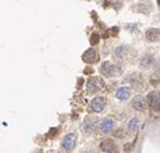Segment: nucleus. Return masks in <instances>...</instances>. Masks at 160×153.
Wrapping results in <instances>:
<instances>
[{"label": "nucleus", "instance_id": "f03ea898", "mask_svg": "<svg viewBox=\"0 0 160 153\" xmlns=\"http://www.w3.org/2000/svg\"><path fill=\"white\" fill-rule=\"evenodd\" d=\"M103 86H104V81L100 77L90 78L88 80V83H87V93L89 95H92V94L96 93L97 91H100Z\"/></svg>", "mask_w": 160, "mask_h": 153}, {"label": "nucleus", "instance_id": "f8f14e48", "mask_svg": "<svg viewBox=\"0 0 160 153\" xmlns=\"http://www.w3.org/2000/svg\"><path fill=\"white\" fill-rule=\"evenodd\" d=\"M127 53H128V49H127V46H125V45L118 46L117 49L115 50V55H116V57L119 58V59L125 58Z\"/></svg>", "mask_w": 160, "mask_h": 153}, {"label": "nucleus", "instance_id": "dca6fc26", "mask_svg": "<svg viewBox=\"0 0 160 153\" xmlns=\"http://www.w3.org/2000/svg\"><path fill=\"white\" fill-rule=\"evenodd\" d=\"M148 4V2H140L139 6H137V8H139V11L140 12H144V13H148L149 12L150 9H146V6Z\"/></svg>", "mask_w": 160, "mask_h": 153}, {"label": "nucleus", "instance_id": "20e7f679", "mask_svg": "<svg viewBox=\"0 0 160 153\" xmlns=\"http://www.w3.org/2000/svg\"><path fill=\"white\" fill-rule=\"evenodd\" d=\"M107 100L104 96H97L91 101V109L94 112H102L104 110V108L106 107Z\"/></svg>", "mask_w": 160, "mask_h": 153}, {"label": "nucleus", "instance_id": "39448f33", "mask_svg": "<svg viewBox=\"0 0 160 153\" xmlns=\"http://www.w3.org/2000/svg\"><path fill=\"white\" fill-rule=\"evenodd\" d=\"M76 146V135L74 134H69V135L65 136V138L62 141V148L64 149L66 152H70L74 150Z\"/></svg>", "mask_w": 160, "mask_h": 153}, {"label": "nucleus", "instance_id": "f257e3e1", "mask_svg": "<svg viewBox=\"0 0 160 153\" xmlns=\"http://www.w3.org/2000/svg\"><path fill=\"white\" fill-rule=\"evenodd\" d=\"M121 72V68L119 66H114L109 61H105L101 66V73L107 78L114 77V75H119Z\"/></svg>", "mask_w": 160, "mask_h": 153}, {"label": "nucleus", "instance_id": "9b49d317", "mask_svg": "<svg viewBox=\"0 0 160 153\" xmlns=\"http://www.w3.org/2000/svg\"><path fill=\"white\" fill-rule=\"evenodd\" d=\"M159 36H160V30L157 28H150L146 31V38L148 41H157L159 39Z\"/></svg>", "mask_w": 160, "mask_h": 153}, {"label": "nucleus", "instance_id": "2eb2a0df", "mask_svg": "<svg viewBox=\"0 0 160 153\" xmlns=\"http://www.w3.org/2000/svg\"><path fill=\"white\" fill-rule=\"evenodd\" d=\"M85 131L88 134H93V133L95 132V125L93 124V123H90V122H85Z\"/></svg>", "mask_w": 160, "mask_h": 153}, {"label": "nucleus", "instance_id": "0eeeda50", "mask_svg": "<svg viewBox=\"0 0 160 153\" xmlns=\"http://www.w3.org/2000/svg\"><path fill=\"white\" fill-rule=\"evenodd\" d=\"M132 106L135 110L144 111L146 109V100L142 95H136L132 100Z\"/></svg>", "mask_w": 160, "mask_h": 153}, {"label": "nucleus", "instance_id": "ddd939ff", "mask_svg": "<svg viewBox=\"0 0 160 153\" xmlns=\"http://www.w3.org/2000/svg\"><path fill=\"white\" fill-rule=\"evenodd\" d=\"M154 61H155V59L150 55H146L145 57H143L142 61H141V66L144 68H149L154 64Z\"/></svg>", "mask_w": 160, "mask_h": 153}, {"label": "nucleus", "instance_id": "a211bd4d", "mask_svg": "<svg viewBox=\"0 0 160 153\" xmlns=\"http://www.w3.org/2000/svg\"><path fill=\"white\" fill-rule=\"evenodd\" d=\"M157 1H158V4L160 6V0H157Z\"/></svg>", "mask_w": 160, "mask_h": 153}, {"label": "nucleus", "instance_id": "4468645a", "mask_svg": "<svg viewBox=\"0 0 160 153\" xmlns=\"http://www.w3.org/2000/svg\"><path fill=\"white\" fill-rule=\"evenodd\" d=\"M139 126H140V121L137 120V119H132L131 121L129 122V125H128V127H129V131L131 133H135V132H137V129H139Z\"/></svg>", "mask_w": 160, "mask_h": 153}, {"label": "nucleus", "instance_id": "9d476101", "mask_svg": "<svg viewBox=\"0 0 160 153\" xmlns=\"http://www.w3.org/2000/svg\"><path fill=\"white\" fill-rule=\"evenodd\" d=\"M131 95V91L129 87H120L118 89L117 93H116V97H117L119 100H127Z\"/></svg>", "mask_w": 160, "mask_h": 153}, {"label": "nucleus", "instance_id": "7ed1b4c3", "mask_svg": "<svg viewBox=\"0 0 160 153\" xmlns=\"http://www.w3.org/2000/svg\"><path fill=\"white\" fill-rule=\"evenodd\" d=\"M147 103L153 110H159L160 109V92L159 91H153L147 95Z\"/></svg>", "mask_w": 160, "mask_h": 153}, {"label": "nucleus", "instance_id": "f3484780", "mask_svg": "<svg viewBox=\"0 0 160 153\" xmlns=\"http://www.w3.org/2000/svg\"><path fill=\"white\" fill-rule=\"evenodd\" d=\"M99 40H100V37H99V35L93 34L92 37H91V39H90V42H91V44H92V45H94V44H96V43L99 42Z\"/></svg>", "mask_w": 160, "mask_h": 153}, {"label": "nucleus", "instance_id": "1a4fd4ad", "mask_svg": "<svg viewBox=\"0 0 160 153\" xmlns=\"http://www.w3.org/2000/svg\"><path fill=\"white\" fill-rule=\"evenodd\" d=\"M101 149L103 150L104 152L114 153L118 151V147L116 146V143L111 139H107V140H104L103 143H101Z\"/></svg>", "mask_w": 160, "mask_h": 153}, {"label": "nucleus", "instance_id": "423d86ee", "mask_svg": "<svg viewBox=\"0 0 160 153\" xmlns=\"http://www.w3.org/2000/svg\"><path fill=\"white\" fill-rule=\"evenodd\" d=\"M114 126L115 123L113 121V119H110V117L104 119L103 121H101L100 123V129L103 134H109V133H111L113 129H114Z\"/></svg>", "mask_w": 160, "mask_h": 153}, {"label": "nucleus", "instance_id": "6e6552de", "mask_svg": "<svg viewBox=\"0 0 160 153\" xmlns=\"http://www.w3.org/2000/svg\"><path fill=\"white\" fill-rule=\"evenodd\" d=\"M82 59L85 61V63H89V64H93L95 63L97 59H99V55H97V52H96L94 49H89L87 50L82 56Z\"/></svg>", "mask_w": 160, "mask_h": 153}]
</instances>
